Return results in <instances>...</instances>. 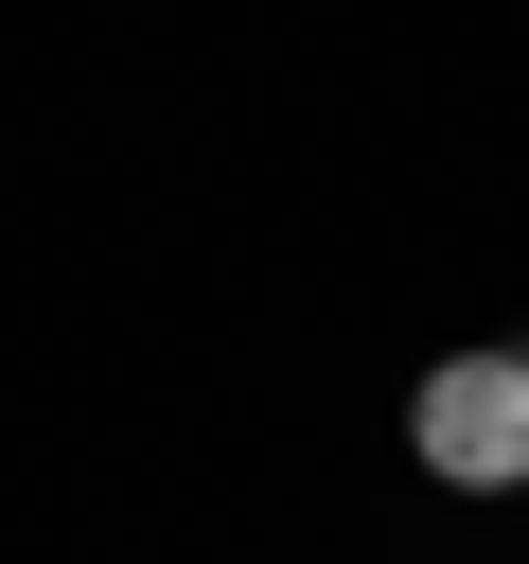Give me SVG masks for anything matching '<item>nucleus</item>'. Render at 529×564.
Instances as JSON below:
<instances>
[{"label": "nucleus", "mask_w": 529, "mask_h": 564, "mask_svg": "<svg viewBox=\"0 0 529 564\" xmlns=\"http://www.w3.org/2000/svg\"><path fill=\"white\" fill-rule=\"evenodd\" d=\"M406 441H423V476L511 494V476H529V352H458V370H423Z\"/></svg>", "instance_id": "1"}]
</instances>
